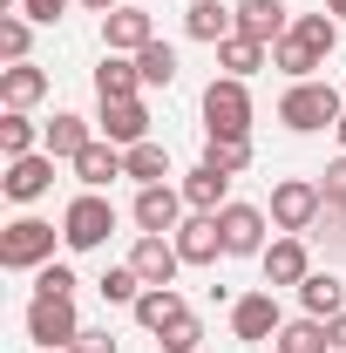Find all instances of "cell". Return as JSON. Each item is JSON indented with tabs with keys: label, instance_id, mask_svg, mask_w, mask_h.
Here are the masks:
<instances>
[{
	"label": "cell",
	"instance_id": "1",
	"mask_svg": "<svg viewBox=\"0 0 346 353\" xmlns=\"http://www.w3.org/2000/svg\"><path fill=\"white\" fill-rule=\"evenodd\" d=\"M333 48H340V21L333 14H292V34L272 48V68L292 75V82H312Z\"/></svg>",
	"mask_w": 346,
	"mask_h": 353
},
{
	"label": "cell",
	"instance_id": "2",
	"mask_svg": "<svg viewBox=\"0 0 346 353\" xmlns=\"http://www.w3.org/2000/svg\"><path fill=\"white\" fill-rule=\"evenodd\" d=\"M340 116H346V102H340V88L333 82H292L285 95H278V123L292 136H312V130H340Z\"/></svg>",
	"mask_w": 346,
	"mask_h": 353
},
{
	"label": "cell",
	"instance_id": "3",
	"mask_svg": "<svg viewBox=\"0 0 346 353\" xmlns=\"http://www.w3.org/2000/svg\"><path fill=\"white\" fill-rule=\"evenodd\" d=\"M109 231H116V204H109L102 190H82V197L61 211V245H68V252H95V245H109Z\"/></svg>",
	"mask_w": 346,
	"mask_h": 353
},
{
	"label": "cell",
	"instance_id": "4",
	"mask_svg": "<svg viewBox=\"0 0 346 353\" xmlns=\"http://www.w3.org/2000/svg\"><path fill=\"white\" fill-rule=\"evenodd\" d=\"M54 238H61V231L48 218H14L0 231V265H7V272H41V265L54 259Z\"/></svg>",
	"mask_w": 346,
	"mask_h": 353
},
{
	"label": "cell",
	"instance_id": "5",
	"mask_svg": "<svg viewBox=\"0 0 346 353\" xmlns=\"http://www.w3.org/2000/svg\"><path fill=\"white\" fill-rule=\"evenodd\" d=\"M204 130L211 136H252V88L238 75H217L204 88Z\"/></svg>",
	"mask_w": 346,
	"mask_h": 353
},
{
	"label": "cell",
	"instance_id": "6",
	"mask_svg": "<svg viewBox=\"0 0 346 353\" xmlns=\"http://www.w3.org/2000/svg\"><path fill=\"white\" fill-rule=\"evenodd\" d=\"M28 340L41 353H68L82 340V319H75V299H34L28 306Z\"/></svg>",
	"mask_w": 346,
	"mask_h": 353
},
{
	"label": "cell",
	"instance_id": "7",
	"mask_svg": "<svg viewBox=\"0 0 346 353\" xmlns=\"http://www.w3.org/2000/svg\"><path fill=\"white\" fill-rule=\"evenodd\" d=\"M319 211H326V197H319V183H305V176H285L278 190H272V224L278 231H312L319 224Z\"/></svg>",
	"mask_w": 346,
	"mask_h": 353
},
{
	"label": "cell",
	"instance_id": "8",
	"mask_svg": "<svg viewBox=\"0 0 346 353\" xmlns=\"http://www.w3.org/2000/svg\"><path fill=\"white\" fill-rule=\"evenodd\" d=\"M217 231H224V252L231 259H265V211L258 204H224Z\"/></svg>",
	"mask_w": 346,
	"mask_h": 353
},
{
	"label": "cell",
	"instance_id": "9",
	"mask_svg": "<svg viewBox=\"0 0 346 353\" xmlns=\"http://www.w3.org/2000/svg\"><path fill=\"white\" fill-rule=\"evenodd\" d=\"M183 211H190V204H183V190H170V183H143L130 218L143 224V231H156V238H170L176 224H183Z\"/></svg>",
	"mask_w": 346,
	"mask_h": 353
},
{
	"label": "cell",
	"instance_id": "10",
	"mask_svg": "<svg viewBox=\"0 0 346 353\" xmlns=\"http://www.w3.org/2000/svg\"><path fill=\"white\" fill-rule=\"evenodd\" d=\"M278 326H285V312L272 292H245L238 306H231V333L245 340V347H258V340H278Z\"/></svg>",
	"mask_w": 346,
	"mask_h": 353
},
{
	"label": "cell",
	"instance_id": "11",
	"mask_svg": "<svg viewBox=\"0 0 346 353\" xmlns=\"http://www.w3.org/2000/svg\"><path fill=\"white\" fill-rule=\"evenodd\" d=\"M130 265H136V279H143V285H176V272H183V252H176V238H156V231H143V238H136V252H130Z\"/></svg>",
	"mask_w": 346,
	"mask_h": 353
},
{
	"label": "cell",
	"instance_id": "12",
	"mask_svg": "<svg viewBox=\"0 0 346 353\" xmlns=\"http://www.w3.org/2000/svg\"><path fill=\"white\" fill-rule=\"evenodd\" d=\"M258 265H265V285H305V279H312V259H305V238H299V231L272 238Z\"/></svg>",
	"mask_w": 346,
	"mask_h": 353
},
{
	"label": "cell",
	"instance_id": "13",
	"mask_svg": "<svg viewBox=\"0 0 346 353\" xmlns=\"http://www.w3.org/2000/svg\"><path fill=\"white\" fill-rule=\"evenodd\" d=\"M238 34L278 48L285 34H292V7H285V0H238Z\"/></svg>",
	"mask_w": 346,
	"mask_h": 353
},
{
	"label": "cell",
	"instance_id": "14",
	"mask_svg": "<svg viewBox=\"0 0 346 353\" xmlns=\"http://www.w3.org/2000/svg\"><path fill=\"white\" fill-rule=\"evenodd\" d=\"M176 252H183V265H217V252H224V231H217V211H190V218L170 231Z\"/></svg>",
	"mask_w": 346,
	"mask_h": 353
},
{
	"label": "cell",
	"instance_id": "15",
	"mask_svg": "<svg viewBox=\"0 0 346 353\" xmlns=\"http://www.w3.org/2000/svg\"><path fill=\"white\" fill-rule=\"evenodd\" d=\"M48 183H54V157H48V150H34V157H14V163H7V176H0V190H7L14 204H34Z\"/></svg>",
	"mask_w": 346,
	"mask_h": 353
},
{
	"label": "cell",
	"instance_id": "16",
	"mask_svg": "<svg viewBox=\"0 0 346 353\" xmlns=\"http://www.w3.org/2000/svg\"><path fill=\"white\" fill-rule=\"evenodd\" d=\"M102 143H116V150H136V143H150V109L143 102H102Z\"/></svg>",
	"mask_w": 346,
	"mask_h": 353
},
{
	"label": "cell",
	"instance_id": "17",
	"mask_svg": "<svg viewBox=\"0 0 346 353\" xmlns=\"http://www.w3.org/2000/svg\"><path fill=\"white\" fill-rule=\"evenodd\" d=\"M102 34H109V54H143V48L156 41V28H150L143 7H116V14H102Z\"/></svg>",
	"mask_w": 346,
	"mask_h": 353
},
{
	"label": "cell",
	"instance_id": "18",
	"mask_svg": "<svg viewBox=\"0 0 346 353\" xmlns=\"http://www.w3.org/2000/svg\"><path fill=\"white\" fill-rule=\"evenodd\" d=\"M183 34L190 41H231L238 34V7H224V0H190V14H183Z\"/></svg>",
	"mask_w": 346,
	"mask_h": 353
},
{
	"label": "cell",
	"instance_id": "19",
	"mask_svg": "<svg viewBox=\"0 0 346 353\" xmlns=\"http://www.w3.org/2000/svg\"><path fill=\"white\" fill-rule=\"evenodd\" d=\"M88 143H95V136H88V123H82V116H68V109H61L54 123H41V150L54 157V163H75Z\"/></svg>",
	"mask_w": 346,
	"mask_h": 353
},
{
	"label": "cell",
	"instance_id": "20",
	"mask_svg": "<svg viewBox=\"0 0 346 353\" xmlns=\"http://www.w3.org/2000/svg\"><path fill=\"white\" fill-rule=\"evenodd\" d=\"M41 95H48V75L34 61H7V68H0V102H7V109H34Z\"/></svg>",
	"mask_w": 346,
	"mask_h": 353
},
{
	"label": "cell",
	"instance_id": "21",
	"mask_svg": "<svg viewBox=\"0 0 346 353\" xmlns=\"http://www.w3.org/2000/svg\"><path fill=\"white\" fill-rule=\"evenodd\" d=\"M136 88H143L136 54H102V68H95V95H102V102H130Z\"/></svg>",
	"mask_w": 346,
	"mask_h": 353
},
{
	"label": "cell",
	"instance_id": "22",
	"mask_svg": "<svg viewBox=\"0 0 346 353\" xmlns=\"http://www.w3.org/2000/svg\"><path fill=\"white\" fill-rule=\"evenodd\" d=\"M265 61H272V48L252 41V34H231V41H217V68H224V75H238V82H252Z\"/></svg>",
	"mask_w": 346,
	"mask_h": 353
},
{
	"label": "cell",
	"instance_id": "23",
	"mask_svg": "<svg viewBox=\"0 0 346 353\" xmlns=\"http://www.w3.org/2000/svg\"><path fill=\"white\" fill-rule=\"evenodd\" d=\"M130 312H136V326H143V333L156 340V333L170 326L176 312H183V292H176V285H150V292H143V299H136Z\"/></svg>",
	"mask_w": 346,
	"mask_h": 353
},
{
	"label": "cell",
	"instance_id": "24",
	"mask_svg": "<svg viewBox=\"0 0 346 353\" xmlns=\"http://www.w3.org/2000/svg\"><path fill=\"white\" fill-rule=\"evenodd\" d=\"M224 190H231V170H211V163H197L183 176V204L190 211H224Z\"/></svg>",
	"mask_w": 346,
	"mask_h": 353
},
{
	"label": "cell",
	"instance_id": "25",
	"mask_svg": "<svg viewBox=\"0 0 346 353\" xmlns=\"http://www.w3.org/2000/svg\"><path fill=\"white\" fill-rule=\"evenodd\" d=\"M75 176H82L88 190H102V183H116V176H130V170H123V150L116 143H88L82 157H75Z\"/></svg>",
	"mask_w": 346,
	"mask_h": 353
},
{
	"label": "cell",
	"instance_id": "26",
	"mask_svg": "<svg viewBox=\"0 0 346 353\" xmlns=\"http://www.w3.org/2000/svg\"><path fill=\"white\" fill-rule=\"evenodd\" d=\"M299 306L312 312V319H333V312H346V285L333 279V272H312L299 285Z\"/></svg>",
	"mask_w": 346,
	"mask_h": 353
},
{
	"label": "cell",
	"instance_id": "27",
	"mask_svg": "<svg viewBox=\"0 0 346 353\" xmlns=\"http://www.w3.org/2000/svg\"><path fill=\"white\" fill-rule=\"evenodd\" d=\"M272 347H278V353H326L333 340H326V319H312V312H305V319H285V326H278V340H272Z\"/></svg>",
	"mask_w": 346,
	"mask_h": 353
},
{
	"label": "cell",
	"instance_id": "28",
	"mask_svg": "<svg viewBox=\"0 0 346 353\" xmlns=\"http://www.w3.org/2000/svg\"><path fill=\"white\" fill-rule=\"evenodd\" d=\"M34 143H41V130L28 123V109H7L0 116V157L14 163V157H34Z\"/></svg>",
	"mask_w": 346,
	"mask_h": 353
},
{
	"label": "cell",
	"instance_id": "29",
	"mask_svg": "<svg viewBox=\"0 0 346 353\" xmlns=\"http://www.w3.org/2000/svg\"><path fill=\"white\" fill-rule=\"evenodd\" d=\"M123 170H130L136 183H163V176H170V150H163V143H136V150H123Z\"/></svg>",
	"mask_w": 346,
	"mask_h": 353
},
{
	"label": "cell",
	"instance_id": "30",
	"mask_svg": "<svg viewBox=\"0 0 346 353\" xmlns=\"http://www.w3.org/2000/svg\"><path fill=\"white\" fill-rule=\"evenodd\" d=\"M204 163H211V170H252V136H211V143H204Z\"/></svg>",
	"mask_w": 346,
	"mask_h": 353
},
{
	"label": "cell",
	"instance_id": "31",
	"mask_svg": "<svg viewBox=\"0 0 346 353\" xmlns=\"http://www.w3.org/2000/svg\"><path fill=\"white\" fill-rule=\"evenodd\" d=\"M95 292H102V299H109V306H136V299H143V292H150V285H143V279H136V265H109V272H102V279H95Z\"/></svg>",
	"mask_w": 346,
	"mask_h": 353
},
{
	"label": "cell",
	"instance_id": "32",
	"mask_svg": "<svg viewBox=\"0 0 346 353\" xmlns=\"http://www.w3.org/2000/svg\"><path fill=\"white\" fill-rule=\"evenodd\" d=\"M136 68H143V88H170L176 82V48L170 41H150L136 54Z\"/></svg>",
	"mask_w": 346,
	"mask_h": 353
},
{
	"label": "cell",
	"instance_id": "33",
	"mask_svg": "<svg viewBox=\"0 0 346 353\" xmlns=\"http://www.w3.org/2000/svg\"><path fill=\"white\" fill-rule=\"evenodd\" d=\"M197 340H204V326H197V312H190V306L156 333V347H163V353H197Z\"/></svg>",
	"mask_w": 346,
	"mask_h": 353
},
{
	"label": "cell",
	"instance_id": "34",
	"mask_svg": "<svg viewBox=\"0 0 346 353\" xmlns=\"http://www.w3.org/2000/svg\"><path fill=\"white\" fill-rule=\"evenodd\" d=\"M28 41H34V21H28V14H7V21H0V54H7V61H28Z\"/></svg>",
	"mask_w": 346,
	"mask_h": 353
},
{
	"label": "cell",
	"instance_id": "35",
	"mask_svg": "<svg viewBox=\"0 0 346 353\" xmlns=\"http://www.w3.org/2000/svg\"><path fill=\"white\" fill-rule=\"evenodd\" d=\"M34 299H75V272L48 259L41 272H34Z\"/></svg>",
	"mask_w": 346,
	"mask_h": 353
},
{
	"label": "cell",
	"instance_id": "36",
	"mask_svg": "<svg viewBox=\"0 0 346 353\" xmlns=\"http://www.w3.org/2000/svg\"><path fill=\"white\" fill-rule=\"evenodd\" d=\"M319 197H326V218H346V150L326 163V183H319Z\"/></svg>",
	"mask_w": 346,
	"mask_h": 353
},
{
	"label": "cell",
	"instance_id": "37",
	"mask_svg": "<svg viewBox=\"0 0 346 353\" xmlns=\"http://www.w3.org/2000/svg\"><path fill=\"white\" fill-rule=\"evenodd\" d=\"M61 7H68V0H21V14H28L34 28H54V21H61Z\"/></svg>",
	"mask_w": 346,
	"mask_h": 353
},
{
	"label": "cell",
	"instance_id": "38",
	"mask_svg": "<svg viewBox=\"0 0 346 353\" xmlns=\"http://www.w3.org/2000/svg\"><path fill=\"white\" fill-rule=\"evenodd\" d=\"M68 353H116V333H88L82 326V340H75Z\"/></svg>",
	"mask_w": 346,
	"mask_h": 353
},
{
	"label": "cell",
	"instance_id": "39",
	"mask_svg": "<svg viewBox=\"0 0 346 353\" xmlns=\"http://www.w3.org/2000/svg\"><path fill=\"white\" fill-rule=\"evenodd\" d=\"M326 340H333V353H346V312H333V319H326Z\"/></svg>",
	"mask_w": 346,
	"mask_h": 353
},
{
	"label": "cell",
	"instance_id": "40",
	"mask_svg": "<svg viewBox=\"0 0 346 353\" xmlns=\"http://www.w3.org/2000/svg\"><path fill=\"white\" fill-rule=\"evenodd\" d=\"M88 14H116V0H82Z\"/></svg>",
	"mask_w": 346,
	"mask_h": 353
},
{
	"label": "cell",
	"instance_id": "41",
	"mask_svg": "<svg viewBox=\"0 0 346 353\" xmlns=\"http://www.w3.org/2000/svg\"><path fill=\"white\" fill-rule=\"evenodd\" d=\"M326 14H333V21H340V14H346V0H326Z\"/></svg>",
	"mask_w": 346,
	"mask_h": 353
},
{
	"label": "cell",
	"instance_id": "42",
	"mask_svg": "<svg viewBox=\"0 0 346 353\" xmlns=\"http://www.w3.org/2000/svg\"><path fill=\"white\" fill-rule=\"evenodd\" d=\"M340 150H346V116H340Z\"/></svg>",
	"mask_w": 346,
	"mask_h": 353
}]
</instances>
